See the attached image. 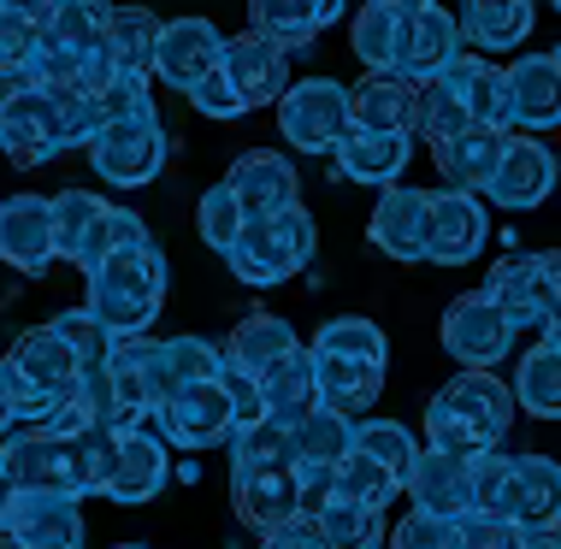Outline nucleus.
Here are the masks:
<instances>
[{
  "mask_svg": "<svg viewBox=\"0 0 561 549\" xmlns=\"http://www.w3.org/2000/svg\"><path fill=\"white\" fill-rule=\"evenodd\" d=\"M107 12L113 0H36L30 7V71L54 89H89L113 66L107 54Z\"/></svg>",
  "mask_w": 561,
  "mask_h": 549,
  "instance_id": "f257e3e1",
  "label": "nucleus"
},
{
  "mask_svg": "<svg viewBox=\"0 0 561 549\" xmlns=\"http://www.w3.org/2000/svg\"><path fill=\"white\" fill-rule=\"evenodd\" d=\"M89 278V313L113 331V338H136L154 325L165 308V254L154 237H130L107 249L95 266H83Z\"/></svg>",
  "mask_w": 561,
  "mask_h": 549,
  "instance_id": "f03ea898",
  "label": "nucleus"
},
{
  "mask_svg": "<svg viewBox=\"0 0 561 549\" xmlns=\"http://www.w3.org/2000/svg\"><path fill=\"white\" fill-rule=\"evenodd\" d=\"M467 125H496L508 130V66H496L491 54H455L437 78L420 83V118L414 130L437 142Z\"/></svg>",
  "mask_w": 561,
  "mask_h": 549,
  "instance_id": "7ed1b4c3",
  "label": "nucleus"
},
{
  "mask_svg": "<svg viewBox=\"0 0 561 549\" xmlns=\"http://www.w3.org/2000/svg\"><path fill=\"white\" fill-rule=\"evenodd\" d=\"M101 449H107V425H89V432H54V425L36 420V432L0 444V472L12 479V491L89 496L95 479H101Z\"/></svg>",
  "mask_w": 561,
  "mask_h": 549,
  "instance_id": "20e7f679",
  "label": "nucleus"
},
{
  "mask_svg": "<svg viewBox=\"0 0 561 549\" xmlns=\"http://www.w3.org/2000/svg\"><path fill=\"white\" fill-rule=\"evenodd\" d=\"M508 425H514V390L496 378V366H461V378H449L426 402V437L455 455L496 449L508 437Z\"/></svg>",
  "mask_w": 561,
  "mask_h": 549,
  "instance_id": "39448f33",
  "label": "nucleus"
},
{
  "mask_svg": "<svg viewBox=\"0 0 561 549\" xmlns=\"http://www.w3.org/2000/svg\"><path fill=\"white\" fill-rule=\"evenodd\" d=\"M89 142V106L83 89H54V83H30L24 95H12L0 106V148L12 165H42L66 148Z\"/></svg>",
  "mask_w": 561,
  "mask_h": 549,
  "instance_id": "423d86ee",
  "label": "nucleus"
},
{
  "mask_svg": "<svg viewBox=\"0 0 561 549\" xmlns=\"http://www.w3.org/2000/svg\"><path fill=\"white\" fill-rule=\"evenodd\" d=\"M473 508H496L520 526H561V461L550 455H473Z\"/></svg>",
  "mask_w": 561,
  "mask_h": 549,
  "instance_id": "0eeeda50",
  "label": "nucleus"
},
{
  "mask_svg": "<svg viewBox=\"0 0 561 549\" xmlns=\"http://www.w3.org/2000/svg\"><path fill=\"white\" fill-rule=\"evenodd\" d=\"M313 219L308 207L290 202L278 213H254V219H242V231L231 237V249H225V266L237 272L242 284L254 289H272V284H290L301 266L313 261Z\"/></svg>",
  "mask_w": 561,
  "mask_h": 549,
  "instance_id": "6e6552de",
  "label": "nucleus"
},
{
  "mask_svg": "<svg viewBox=\"0 0 561 549\" xmlns=\"http://www.w3.org/2000/svg\"><path fill=\"white\" fill-rule=\"evenodd\" d=\"M0 378H7L12 408H19V414H30V420H42L48 408L66 402V396H78L83 366H78V348L59 338L54 319H48V325L24 331V338L7 348V361H0Z\"/></svg>",
  "mask_w": 561,
  "mask_h": 549,
  "instance_id": "1a4fd4ad",
  "label": "nucleus"
},
{
  "mask_svg": "<svg viewBox=\"0 0 561 549\" xmlns=\"http://www.w3.org/2000/svg\"><path fill=\"white\" fill-rule=\"evenodd\" d=\"M48 213H54V261H71V266H95L107 249L130 237H148V225L136 219L130 207H113L101 202L95 190H66V195H48Z\"/></svg>",
  "mask_w": 561,
  "mask_h": 549,
  "instance_id": "9d476101",
  "label": "nucleus"
},
{
  "mask_svg": "<svg viewBox=\"0 0 561 549\" xmlns=\"http://www.w3.org/2000/svg\"><path fill=\"white\" fill-rule=\"evenodd\" d=\"M165 479H172V444L160 432H148V425L107 432L101 479H95V491L107 502H148V496H160Z\"/></svg>",
  "mask_w": 561,
  "mask_h": 549,
  "instance_id": "9b49d317",
  "label": "nucleus"
},
{
  "mask_svg": "<svg viewBox=\"0 0 561 549\" xmlns=\"http://www.w3.org/2000/svg\"><path fill=\"white\" fill-rule=\"evenodd\" d=\"M89 165H95L107 183L118 190H142V183L160 178L165 165V130H160V113L148 118H107L95 136H89Z\"/></svg>",
  "mask_w": 561,
  "mask_h": 549,
  "instance_id": "f8f14e48",
  "label": "nucleus"
},
{
  "mask_svg": "<svg viewBox=\"0 0 561 549\" xmlns=\"http://www.w3.org/2000/svg\"><path fill=\"white\" fill-rule=\"evenodd\" d=\"M154 420H160V437H165L172 449H219L225 437H231V425H237L231 390H225L219 373L178 385V390L154 408Z\"/></svg>",
  "mask_w": 561,
  "mask_h": 549,
  "instance_id": "ddd939ff",
  "label": "nucleus"
},
{
  "mask_svg": "<svg viewBox=\"0 0 561 549\" xmlns=\"http://www.w3.org/2000/svg\"><path fill=\"white\" fill-rule=\"evenodd\" d=\"M278 106V130L284 142L301 148V155H331L337 136L348 130V89L331 78H301L284 83V95L272 101Z\"/></svg>",
  "mask_w": 561,
  "mask_h": 549,
  "instance_id": "4468645a",
  "label": "nucleus"
},
{
  "mask_svg": "<svg viewBox=\"0 0 561 549\" xmlns=\"http://www.w3.org/2000/svg\"><path fill=\"white\" fill-rule=\"evenodd\" d=\"M125 343H130L136 378H142L148 414H154V408H160L178 385L219 373V361H225V348H219V343H207V338H165V343H148L142 331H136V338H125Z\"/></svg>",
  "mask_w": 561,
  "mask_h": 549,
  "instance_id": "2eb2a0df",
  "label": "nucleus"
},
{
  "mask_svg": "<svg viewBox=\"0 0 561 549\" xmlns=\"http://www.w3.org/2000/svg\"><path fill=\"white\" fill-rule=\"evenodd\" d=\"M219 71L237 89L242 113H254V106H272L284 95V83H290V48L261 36V30H242V36H225Z\"/></svg>",
  "mask_w": 561,
  "mask_h": 549,
  "instance_id": "dca6fc26",
  "label": "nucleus"
},
{
  "mask_svg": "<svg viewBox=\"0 0 561 549\" xmlns=\"http://www.w3.org/2000/svg\"><path fill=\"white\" fill-rule=\"evenodd\" d=\"M83 508L66 491H12L7 514H0V544L24 549H54V544H83Z\"/></svg>",
  "mask_w": 561,
  "mask_h": 549,
  "instance_id": "f3484780",
  "label": "nucleus"
},
{
  "mask_svg": "<svg viewBox=\"0 0 561 549\" xmlns=\"http://www.w3.org/2000/svg\"><path fill=\"white\" fill-rule=\"evenodd\" d=\"M508 343H514V325L484 289H467L444 308V348L461 366H496L508 355Z\"/></svg>",
  "mask_w": 561,
  "mask_h": 549,
  "instance_id": "a211bd4d",
  "label": "nucleus"
},
{
  "mask_svg": "<svg viewBox=\"0 0 561 549\" xmlns=\"http://www.w3.org/2000/svg\"><path fill=\"white\" fill-rule=\"evenodd\" d=\"M231 508L249 531L278 526L301 508V461H266V467H231Z\"/></svg>",
  "mask_w": 561,
  "mask_h": 549,
  "instance_id": "6ab92c4d",
  "label": "nucleus"
},
{
  "mask_svg": "<svg viewBox=\"0 0 561 549\" xmlns=\"http://www.w3.org/2000/svg\"><path fill=\"white\" fill-rule=\"evenodd\" d=\"M484 237H491V219H484L479 195L444 183V190L432 195V219H426V261H437V266L479 261Z\"/></svg>",
  "mask_w": 561,
  "mask_h": 549,
  "instance_id": "aec40b11",
  "label": "nucleus"
},
{
  "mask_svg": "<svg viewBox=\"0 0 561 549\" xmlns=\"http://www.w3.org/2000/svg\"><path fill=\"white\" fill-rule=\"evenodd\" d=\"M550 190H556V155L538 142V130L508 136L503 160H496L491 183H484V195H491L496 207H508V213H526V207H538Z\"/></svg>",
  "mask_w": 561,
  "mask_h": 549,
  "instance_id": "412c9836",
  "label": "nucleus"
},
{
  "mask_svg": "<svg viewBox=\"0 0 561 549\" xmlns=\"http://www.w3.org/2000/svg\"><path fill=\"white\" fill-rule=\"evenodd\" d=\"M426 219H432V190H408V183H385L367 237L390 261H426Z\"/></svg>",
  "mask_w": 561,
  "mask_h": 549,
  "instance_id": "4be33fe9",
  "label": "nucleus"
},
{
  "mask_svg": "<svg viewBox=\"0 0 561 549\" xmlns=\"http://www.w3.org/2000/svg\"><path fill=\"white\" fill-rule=\"evenodd\" d=\"M219 48H225V36L214 19H172V24H160L154 71L148 78H160L165 89H190L202 71L219 66Z\"/></svg>",
  "mask_w": 561,
  "mask_h": 549,
  "instance_id": "5701e85b",
  "label": "nucleus"
},
{
  "mask_svg": "<svg viewBox=\"0 0 561 549\" xmlns=\"http://www.w3.org/2000/svg\"><path fill=\"white\" fill-rule=\"evenodd\" d=\"M308 355H313V385H320L325 408L360 414L367 402H378V390H385V355H355V348H320V343H308Z\"/></svg>",
  "mask_w": 561,
  "mask_h": 549,
  "instance_id": "b1692460",
  "label": "nucleus"
},
{
  "mask_svg": "<svg viewBox=\"0 0 561 549\" xmlns=\"http://www.w3.org/2000/svg\"><path fill=\"white\" fill-rule=\"evenodd\" d=\"M402 491L414 496V508H432V514H461L473 508V455H455V449H420L414 467H408Z\"/></svg>",
  "mask_w": 561,
  "mask_h": 549,
  "instance_id": "393cba45",
  "label": "nucleus"
},
{
  "mask_svg": "<svg viewBox=\"0 0 561 549\" xmlns=\"http://www.w3.org/2000/svg\"><path fill=\"white\" fill-rule=\"evenodd\" d=\"M0 261L12 272H30V278L54 266L48 195H12V202H0Z\"/></svg>",
  "mask_w": 561,
  "mask_h": 549,
  "instance_id": "a878e982",
  "label": "nucleus"
},
{
  "mask_svg": "<svg viewBox=\"0 0 561 549\" xmlns=\"http://www.w3.org/2000/svg\"><path fill=\"white\" fill-rule=\"evenodd\" d=\"M508 125L556 130L561 125V54H533L508 66Z\"/></svg>",
  "mask_w": 561,
  "mask_h": 549,
  "instance_id": "bb28decb",
  "label": "nucleus"
},
{
  "mask_svg": "<svg viewBox=\"0 0 561 549\" xmlns=\"http://www.w3.org/2000/svg\"><path fill=\"white\" fill-rule=\"evenodd\" d=\"M331 155H337L348 183H378V190H385V183L402 178L408 155H414V130H360V125H348Z\"/></svg>",
  "mask_w": 561,
  "mask_h": 549,
  "instance_id": "cd10ccee",
  "label": "nucleus"
},
{
  "mask_svg": "<svg viewBox=\"0 0 561 549\" xmlns=\"http://www.w3.org/2000/svg\"><path fill=\"white\" fill-rule=\"evenodd\" d=\"M420 118V83L402 71H367L348 89V125L360 130H414Z\"/></svg>",
  "mask_w": 561,
  "mask_h": 549,
  "instance_id": "c85d7f7f",
  "label": "nucleus"
},
{
  "mask_svg": "<svg viewBox=\"0 0 561 549\" xmlns=\"http://www.w3.org/2000/svg\"><path fill=\"white\" fill-rule=\"evenodd\" d=\"M455 54H461V24H455V12H444L437 0H432V7H420V12H408V24H402V54H397V71H402V78L426 83V78H437V71L449 66Z\"/></svg>",
  "mask_w": 561,
  "mask_h": 549,
  "instance_id": "c756f323",
  "label": "nucleus"
},
{
  "mask_svg": "<svg viewBox=\"0 0 561 549\" xmlns=\"http://www.w3.org/2000/svg\"><path fill=\"white\" fill-rule=\"evenodd\" d=\"M503 142H508V130H496V125H467V130H455V136H437L432 142V160H437V172H444L449 190H484L496 172V160H503Z\"/></svg>",
  "mask_w": 561,
  "mask_h": 549,
  "instance_id": "7c9ffc66",
  "label": "nucleus"
},
{
  "mask_svg": "<svg viewBox=\"0 0 561 549\" xmlns=\"http://www.w3.org/2000/svg\"><path fill=\"white\" fill-rule=\"evenodd\" d=\"M225 190L237 195V207L249 213H278V207H290L301 202V183H296V165L284 160V155H272V148H254V155H242L231 165V178H225Z\"/></svg>",
  "mask_w": 561,
  "mask_h": 549,
  "instance_id": "2f4dec72",
  "label": "nucleus"
},
{
  "mask_svg": "<svg viewBox=\"0 0 561 549\" xmlns=\"http://www.w3.org/2000/svg\"><path fill=\"white\" fill-rule=\"evenodd\" d=\"M348 0H249V30L284 42V48H308L325 24L343 19Z\"/></svg>",
  "mask_w": 561,
  "mask_h": 549,
  "instance_id": "473e14b6",
  "label": "nucleus"
},
{
  "mask_svg": "<svg viewBox=\"0 0 561 549\" xmlns=\"http://www.w3.org/2000/svg\"><path fill=\"white\" fill-rule=\"evenodd\" d=\"M455 24H461V42H473L479 54H503V48H520L526 42L533 0H461Z\"/></svg>",
  "mask_w": 561,
  "mask_h": 549,
  "instance_id": "72a5a7b5",
  "label": "nucleus"
},
{
  "mask_svg": "<svg viewBox=\"0 0 561 549\" xmlns=\"http://www.w3.org/2000/svg\"><path fill=\"white\" fill-rule=\"evenodd\" d=\"M313 402H320V385H313V355L296 343L278 366H266V373H261V408H266V420L296 425Z\"/></svg>",
  "mask_w": 561,
  "mask_h": 549,
  "instance_id": "f704fd0d",
  "label": "nucleus"
},
{
  "mask_svg": "<svg viewBox=\"0 0 561 549\" xmlns=\"http://www.w3.org/2000/svg\"><path fill=\"white\" fill-rule=\"evenodd\" d=\"M296 343H301V338L290 331V319H278V313H249V319H237V331H231L219 348H225V361H231V366H242V373L261 378L266 366H278Z\"/></svg>",
  "mask_w": 561,
  "mask_h": 549,
  "instance_id": "c9c22d12",
  "label": "nucleus"
},
{
  "mask_svg": "<svg viewBox=\"0 0 561 549\" xmlns=\"http://www.w3.org/2000/svg\"><path fill=\"white\" fill-rule=\"evenodd\" d=\"M484 296L503 308V319L514 331L543 325V284H538V261L520 254V261H496L491 278H484Z\"/></svg>",
  "mask_w": 561,
  "mask_h": 549,
  "instance_id": "e433bc0d",
  "label": "nucleus"
},
{
  "mask_svg": "<svg viewBox=\"0 0 561 549\" xmlns=\"http://www.w3.org/2000/svg\"><path fill=\"white\" fill-rule=\"evenodd\" d=\"M290 437H296V461H308V467H337L343 449L355 444V414L313 402L308 414L290 425Z\"/></svg>",
  "mask_w": 561,
  "mask_h": 549,
  "instance_id": "4c0bfd02",
  "label": "nucleus"
},
{
  "mask_svg": "<svg viewBox=\"0 0 561 549\" xmlns=\"http://www.w3.org/2000/svg\"><path fill=\"white\" fill-rule=\"evenodd\" d=\"M402 24H408V12L367 0V7L355 12V24H348V48H355L360 66H367V71H397V54H402Z\"/></svg>",
  "mask_w": 561,
  "mask_h": 549,
  "instance_id": "58836bf2",
  "label": "nucleus"
},
{
  "mask_svg": "<svg viewBox=\"0 0 561 549\" xmlns=\"http://www.w3.org/2000/svg\"><path fill=\"white\" fill-rule=\"evenodd\" d=\"M154 42H160V19L148 7H113L107 12V54L118 71H154Z\"/></svg>",
  "mask_w": 561,
  "mask_h": 549,
  "instance_id": "ea45409f",
  "label": "nucleus"
},
{
  "mask_svg": "<svg viewBox=\"0 0 561 549\" xmlns=\"http://www.w3.org/2000/svg\"><path fill=\"white\" fill-rule=\"evenodd\" d=\"M331 491L360 496V502H373V508H390V502L402 496V472H397V467H385L378 455H367L360 444H348V449H343V461L331 467Z\"/></svg>",
  "mask_w": 561,
  "mask_h": 549,
  "instance_id": "a19ab883",
  "label": "nucleus"
},
{
  "mask_svg": "<svg viewBox=\"0 0 561 549\" xmlns=\"http://www.w3.org/2000/svg\"><path fill=\"white\" fill-rule=\"evenodd\" d=\"M514 402H520L533 420H561V348L556 343H538L533 355H520Z\"/></svg>",
  "mask_w": 561,
  "mask_h": 549,
  "instance_id": "79ce46f5",
  "label": "nucleus"
},
{
  "mask_svg": "<svg viewBox=\"0 0 561 549\" xmlns=\"http://www.w3.org/2000/svg\"><path fill=\"white\" fill-rule=\"evenodd\" d=\"M313 514H320L325 544H385V508H373V502H360V496L331 491Z\"/></svg>",
  "mask_w": 561,
  "mask_h": 549,
  "instance_id": "37998d69",
  "label": "nucleus"
},
{
  "mask_svg": "<svg viewBox=\"0 0 561 549\" xmlns=\"http://www.w3.org/2000/svg\"><path fill=\"white\" fill-rule=\"evenodd\" d=\"M231 467H266V461H296V437H290V425L284 420H249V425H237L231 437Z\"/></svg>",
  "mask_w": 561,
  "mask_h": 549,
  "instance_id": "c03bdc74",
  "label": "nucleus"
},
{
  "mask_svg": "<svg viewBox=\"0 0 561 549\" xmlns=\"http://www.w3.org/2000/svg\"><path fill=\"white\" fill-rule=\"evenodd\" d=\"M242 219H249V213L237 207V195L225 190V183H214V190L202 195V207H195V225H202V242L207 249H231V237L242 231Z\"/></svg>",
  "mask_w": 561,
  "mask_h": 549,
  "instance_id": "a18cd8bd",
  "label": "nucleus"
},
{
  "mask_svg": "<svg viewBox=\"0 0 561 549\" xmlns=\"http://www.w3.org/2000/svg\"><path fill=\"white\" fill-rule=\"evenodd\" d=\"M54 331H59V338H66L71 348H78V366H83V373H89V366H101V361H107L113 355V331L107 325H101V319L95 313H89V308H78V313H59L54 319Z\"/></svg>",
  "mask_w": 561,
  "mask_h": 549,
  "instance_id": "49530a36",
  "label": "nucleus"
},
{
  "mask_svg": "<svg viewBox=\"0 0 561 549\" xmlns=\"http://www.w3.org/2000/svg\"><path fill=\"white\" fill-rule=\"evenodd\" d=\"M355 444L367 449V455H378L385 467H397L402 479H408V467H414V455H420L414 437H408L397 420H360V425H355Z\"/></svg>",
  "mask_w": 561,
  "mask_h": 549,
  "instance_id": "de8ad7c7",
  "label": "nucleus"
},
{
  "mask_svg": "<svg viewBox=\"0 0 561 549\" xmlns=\"http://www.w3.org/2000/svg\"><path fill=\"white\" fill-rule=\"evenodd\" d=\"M455 538L479 544V549H514L520 544V521H508L496 508H461L455 514Z\"/></svg>",
  "mask_w": 561,
  "mask_h": 549,
  "instance_id": "09e8293b",
  "label": "nucleus"
},
{
  "mask_svg": "<svg viewBox=\"0 0 561 549\" xmlns=\"http://www.w3.org/2000/svg\"><path fill=\"white\" fill-rule=\"evenodd\" d=\"M397 544H402V549H426V544L461 549V538H455V521H449V514H432V508H414L408 521H397Z\"/></svg>",
  "mask_w": 561,
  "mask_h": 549,
  "instance_id": "8fccbe9b",
  "label": "nucleus"
},
{
  "mask_svg": "<svg viewBox=\"0 0 561 549\" xmlns=\"http://www.w3.org/2000/svg\"><path fill=\"white\" fill-rule=\"evenodd\" d=\"M184 95L195 101V113L202 118H242V101H237V89L225 83V71L214 66V71H202V78H195Z\"/></svg>",
  "mask_w": 561,
  "mask_h": 549,
  "instance_id": "3c124183",
  "label": "nucleus"
},
{
  "mask_svg": "<svg viewBox=\"0 0 561 549\" xmlns=\"http://www.w3.org/2000/svg\"><path fill=\"white\" fill-rule=\"evenodd\" d=\"M30 36H36V24H30V7L24 0H0V66H30Z\"/></svg>",
  "mask_w": 561,
  "mask_h": 549,
  "instance_id": "603ef678",
  "label": "nucleus"
},
{
  "mask_svg": "<svg viewBox=\"0 0 561 549\" xmlns=\"http://www.w3.org/2000/svg\"><path fill=\"white\" fill-rule=\"evenodd\" d=\"M538 261V284H543V343H556L561 348V249L550 254H533Z\"/></svg>",
  "mask_w": 561,
  "mask_h": 549,
  "instance_id": "864d4df0",
  "label": "nucleus"
},
{
  "mask_svg": "<svg viewBox=\"0 0 561 549\" xmlns=\"http://www.w3.org/2000/svg\"><path fill=\"white\" fill-rule=\"evenodd\" d=\"M261 538L272 549H320L325 531H320V514H313V508H296V514H284L278 526H266Z\"/></svg>",
  "mask_w": 561,
  "mask_h": 549,
  "instance_id": "5fc2aeb1",
  "label": "nucleus"
},
{
  "mask_svg": "<svg viewBox=\"0 0 561 549\" xmlns=\"http://www.w3.org/2000/svg\"><path fill=\"white\" fill-rule=\"evenodd\" d=\"M30 83H42V78H36V71L24 66V59H19V66H0V106H7L12 95H24Z\"/></svg>",
  "mask_w": 561,
  "mask_h": 549,
  "instance_id": "6e6d98bb",
  "label": "nucleus"
},
{
  "mask_svg": "<svg viewBox=\"0 0 561 549\" xmlns=\"http://www.w3.org/2000/svg\"><path fill=\"white\" fill-rule=\"evenodd\" d=\"M520 544H533V549H561V526H520Z\"/></svg>",
  "mask_w": 561,
  "mask_h": 549,
  "instance_id": "4d7b16f0",
  "label": "nucleus"
},
{
  "mask_svg": "<svg viewBox=\"0 0 561 549\" xmlns=\"http://www.w3.org/2000/svg\"><path fill=\"white\" fill-rule=\"evenodd\" d=\"M19 420V408H12V396H7V378H0V437H7V425Z\"/></svg>",
  "mask_w": 561,
  "mask_h": 549,
  "instance_id": "13d9d810",
  "label": "nucleus"
},
{
  "mask_svg": "<svg viewBox=\"0 0 561 549\" xmlns=\"http://www.w3.org/2000/svg\"><path fill=\"white\" fill-rule=\"evenodd\" d=\"M378 7H397V12H420V7H432V0H378Z\"/></svg>",
  "mask_w": 561,
  "mask_h": 549,
  "instance_id": "bf43d9fd",
  "label": "nucleus"
},
{
  "mask_svg": "<svg viewBox=\"0 0 561 549\" xmlns=\"http://www.w3.org/2000/svg\"><path fill=\"white\" fill-rule=\"evenodd\" d=\"M7 502H12V479L0 472V514H7Z\"/></svg>",
  "mask_w": 561,
  "mask_h": 549,
  "instance_id": "052dcab7",
  "label": "nucleus"
},
{
  "mask_svg": "<svg viewBox=\"0 0 561 549\" xmlns=\"http://www.w3.org/2000/svg\"><path fill=\"white\" fill-rule=\"evenodd\" d=\"M556 183H561V155H556Z\"/></svg>",
  "mask_w": 561,
  "mask_h": 549,
  "instance_id": "680f3d73",
  "label": "nucleus"
},
{
  "mask_svg": "<svg viewBox=\"0 0 561 549\" xmlns=\"http://www.w3.org/2000/svg\"><path fill=\"white\" fill-rule=\"evenodd\" d=\"M556 12H561V0H556Z\"/></svg>",
  "mask_w": 561,
  "mask_h": 549,
  "instance_id": "e2e57ef3",
  "label": "nucleus"
}]
</instances>
